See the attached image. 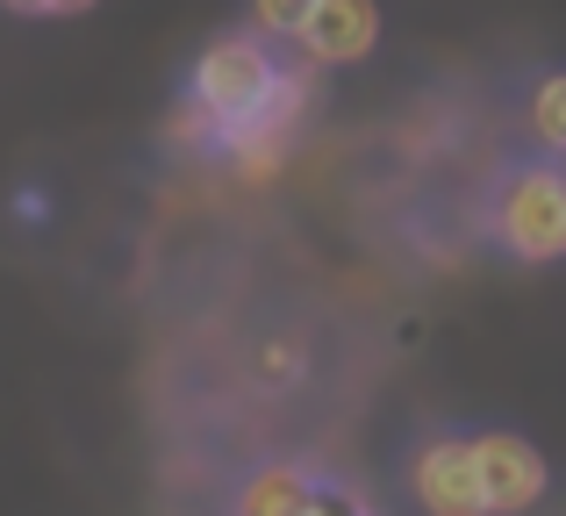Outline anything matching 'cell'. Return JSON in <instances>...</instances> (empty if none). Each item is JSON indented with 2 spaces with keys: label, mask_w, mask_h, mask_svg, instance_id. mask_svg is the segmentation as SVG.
Returning a JSON list of instances; mask_svg holds the SVG:
<instances>
[{
  "label": "cell",
  "mask_w": 566,
  "mask_h": 516,
  "mask_svg": "<svg viewBox=\"0 0 566 516\" xmlns=\"http://www.w3.org/2000/svg\"><path fill=\"white\" fill-rule=\"evenodd\" d=\"M488 230H495L502 252L524 265L566 259V158H531V166L502 172Z\"/></svg>",
  "instance_id": "cell-1"
},
{
  "label": "cell",
  "mask_w": 566,
  "mask_h": 516,
  "mask_svg": "<svg viewBox=\"0 0 566 516\" xmlns=\"http://www.w3.org/2000/svg\"><path fill=\"white\" fill-rule=\"evenodd\" d=\"M273 86H280V57H273V43L251 36V29H230V36L201 43V57H193V72H187V94L201 101L222 129L251 123V115L273 101Z\"/></svg>",
  "instance_id": "cell-2"
},
{
  "label": "cell",
  "mask_w": 566,
  "mask_h": 516,
  "mask_svg": "<svg viewBox=\"0 0 566 516\" xmlns=\"http://www.w3.org/2000/svg\"><path fill=\"white\" fill-rule=\"evenodd\" d=\"M473 466H481V495H488V516H531L553 488V466L531 438L516 431H481L473 438Z\"/></svg>",
  "instance_id": "cell-3"
},
{
  "label": "cell",
  "mask_w": 566,
  "mask_h": 516,
  "mask_svg": "<svg viewBox=\"0 0 566 516\" xmlns=\"http://www.w3.org/2000/svg\"><path fill=\"white\" fill-rule=\"evenodd\" d=\"M409 495L423 516H488L473 438H423L409 460Z\"/></svg>",
  "instance_id": "cell-4"
},
{
  "label": "cell",
  "mask_w": 566,
  "mask_h": 516,
  "mask_svg": "<svg viewBox=\"0 0 566 516\" xmlns=\"http://www.w3.org/2000/svg\"><path fill=\"white\" fill-rule=\"evenodd\" d=\"M374 43H380V8L374 0H316V8L302 14V29H294V51H302L316 72L359 65V57H374Z\"/></svg>",
  "instance_id": "cell-5"
},
{
  "label": "cell",
  "mask_w": 566,
  "mask_h": 516,
  "mask_svg": "<svg viewBox=\"0 0 566 516\" xmlns=\"http://www.w3.org/2000/svg\"><path fill=\"white\" fill-rule=\"evenodd\" d=\"M308 503H316V474L308 466H251L244 488H237V516H308Z\"/></svg>",
  "instance_id": "cell-6"
},
{
  "label": "cell",
  "mask_w": 566,
  "mask_h": 516,
  "mask_svg": "<svg viewBox=\"0 0 566 516\" xmlns=\"http://www.w3.org/2000/svg\"><path fill=\"white\" fill-rule=\"evenodd\" d=\"M524 129L538 144V158H566V72H545L524 101Z\"/></svg>",
  "instance_id": "cell-7"
},
{
  "label": "cell",
  "mask_w": 566,
  "mask_h": 516,
  "mask_svg": "<svg viewBox=\"0 0 566 516\" xmlns=\"http://www.w3.org/2000/svg\"><path fill=\"white\" fill-rule=\"evenodd\" d=\"M216 144H222V123L201 108L193 94L172 101V115H166V151H180V158H216Z\"/></svg>",
  "instance_id": "cell-8"
},
{
  "label": "cell",
  "mask_w": 566,
  "mask_h": 516,
  "mask_svg": "<svg viewBox=\"0 0 566 516\" xmlns=\"http://www.w3.org/2000/svg\"><path fill=\"white\" fill-rule=\"evenodd\" d=\"M308 8H316V0H251V8H244L251 22L244 29H251V36H265V43H294V29H302Z\"/></svg>",
  "instance_id": "cell-9"
},
{
  "label": "cell",
  "mask_w": 566,
  "mask_h": 516,
  "mask_svg": "<svg viewBox=\"0 0 566 516\" xmlns=\"http://www.w3.org/2000/svg\"><path fill=\"white\" fill-rule=\"evenodd\" d=\"M259 380H280V388H287V380H302V351H294L287 337H280V345H265L259 351Z\"/></svg>",
  "instance_id": "cell-10"
},
{
  "label": "cell",
  "mask_w": 566,
  "mask_h": 516,
  "mask_svg": "<svg viewBox=\"0 0 566 516\" xmlns=\"http://www.w3.org/2000/svg\"><path fill=\"white\" fill-rule=\"evenodd\" d=\"M0 8H14V14H86V8H101V0H0Z\"/></svg>",
  "instance_id": "cell-11"
}]
</instances>
